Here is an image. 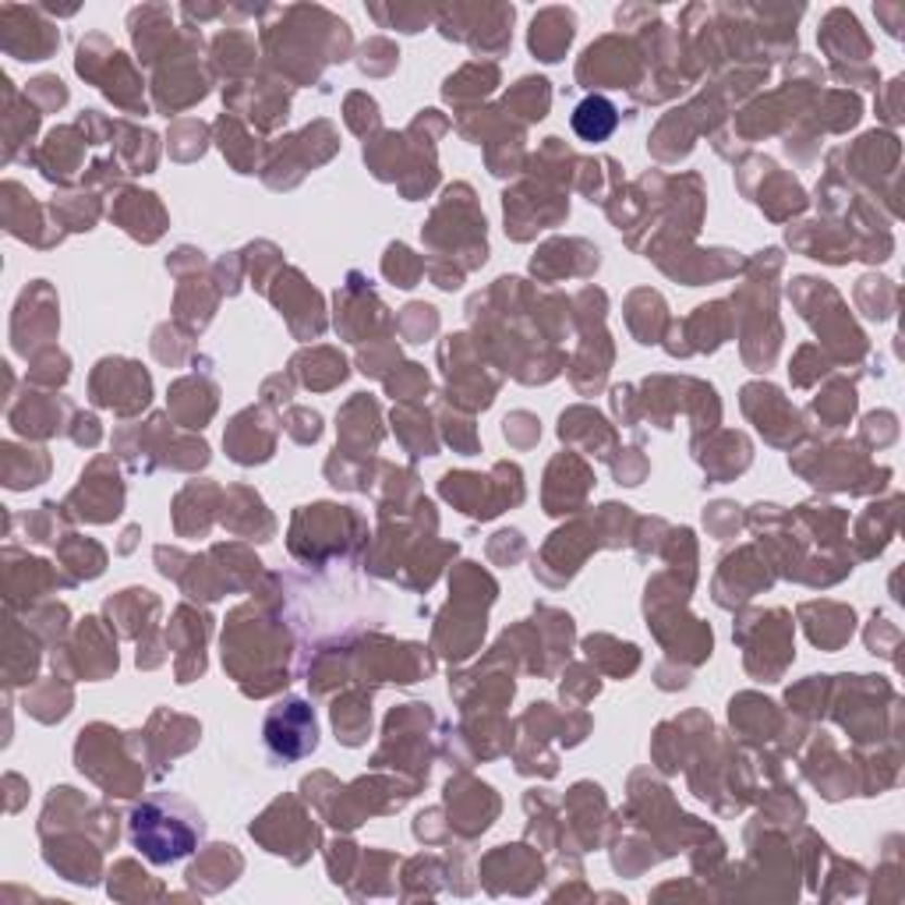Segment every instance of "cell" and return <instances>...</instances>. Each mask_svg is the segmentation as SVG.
I'll list each match as a JSON object with an SVG mask.
<instances>
[{
	"instance_id": "obj_1",
	"label": "cell",
	"mask_w": 905,
	"mask_h": 905,
	"mask_svg": "<svg viewBox=\"0 0 905 905\" xmlns=\"http://www.w3.org/2000/svg\"><path fill=\"white\" fill-rule=\"evenodd\" d=\"M199 839H202V817L180 800L156 796L131 814V842L152 863H174L180 856H188Z\"/></svg>"
},
{
	"instance_id": "obj_2",
	"label": "cell",
	"mask_w": 905,
	"mask_h": 905,
	"mask_svg": "<svg viewBox=\"0 0 905 905\" xmlns=\"http://www.w3.org/2000/svg\"><path fill=\"white\" fill-rule=\"evenodd\" d=\"M266 743L280 757H304L315 750V715L304 701L280 704L266 721Z\"/></svg>"
},
{
	"instance_id": "obj_3",
	"label": "cell",
	"mask_w": 905,
	"mask_h": 905,
	"mask_svg": "<svg viewBox=\"0 0 905 905\" xmlns=\"http://www.w3.org/2000/svg\"><path fill=\"white\" fill-rule=\"evenodd\" d=\"M569 39H574V15L563 8L541 11L531 25V50L541 61H560L563 50L569 47Z\"/></svg>"
},
{
	"instance_id": "obj_4",
	"label": "cell",
	"mask_w": 905,
	"mask_h": 905,
	"mask_svg": "<svg viewBox=\"0 0 905 905\" xmlns=\"http://www.w3.org/2000/svg\"><path fill=\"white\" fill-rule=\"evenodd\" d=\"M616 124H619V114L605 96H588L574 114V131L583 138V142H605V138L616 131Z\"/></svg>"
},
{
	"instance_id": "obj_5",
	"label": "cell",
	"mask_w": 905,
	"mask_h": 905,
	"mask_svg": "<svg viewBox=\"0 0 905 905\" xmlns=\"http://www.w3.org/2000/svg\"><path fill=\"white\" fill-rule=\"evenodd\" d=\"M506 110H524L527 121H541L549 110V81L545 78H524L517 89L506 96Z\"/></svg>"
},
{
	"instance_id": "obj_6",
	"label": "cell",
	"mask_w": 905,
	"mask_h": 905,
	"mask_svg": "<svg viewBox=\"0 0 905 905\" xmlns=\"http://www.w3.org/2000/svg\"><path fill=\"white\" fill-rule=\"evenodd\" d=\"M332 726H337L343 743H361L368 732V707L365 701H343V707H332Z\"/></svg>"
},
{
	"instance_id": "obj_7",
	"label": "cell",
	"mask_w": 905,
	"mask_h": 905,
	"mask_svg": "<svg viewBox=\"0 0 905 905\" xmlns=\"http://www.w3.org/2000/svg\"><path fill=\"white\" fill-rule=\"evenodd\" d=\"M422 262L411 259V252L403 244L389 248V259H386V276L389 280H397V287H414V280L422 276Z\"/></svg>"
},
{
	"instance_id": "obj_8",
	"label": "cell",
	"mask_w": 905,
	"mask_h": 905,
	"mask_svg": "<svg viewBox=\"0 0 905 905\" xmlns=\"http://www.w3.org/2000/svg\"><path fill=\"white\" fill-rule=\"evenodd\" d=\"M29 92H33V96L43 92V106H47V110L61 106V103L67 100V89H64L61 78H36L33 86H29Z\"/></svg>"
}]
</instances>
